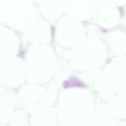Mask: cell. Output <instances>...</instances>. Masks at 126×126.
<instances>
[{
    "mask_svg": "<svg viewBox=\"0 0 126 126\" xmlns=\"http://www.w3.org/2000/svg\"><path fill=\"white\" fill-rule=\"evenodd\" d=\"M67 81L69 87L72 86L84 87L86 86L81 81L74 77H71Z\"/></svg>",
    "mask_w": 126,
    "mask_h": 126,
    "instance_id": "cell-1",
    "label": "cell"
}]
</instances>
